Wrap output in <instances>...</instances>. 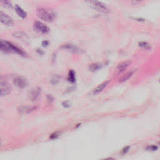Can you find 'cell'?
Returning <instances> with one entry per match:
<instances>
[{
	"instance_id": "obj_1",
	"label": "cell",
	"mask_w": 160,
	"mask_h": 160,
	"mask_svg": "<svg viewBox=\"0 0 160 160\" xmlns=\"http://www.w3.org/2000/svg\"><path fill=\"white\" fill-rule=\"evenodd\" d=\"M0 48H1V50L3 52L16 53L21 56H24L25 54L24 52L21 49H20L16 45L7 41H4V40L1 41Z\"/></svg>"
},
{
	"instance_id": "obj_2",
	"label": "cell",
	"mask_w": 160,
	"mask_h": 160,
	"mask_svg": "<svg viewBox=\"0 0 160 160\" xmlns=\"http://www.w3.org/2000/svg\"><path fill=\"white\" fill-rule=\"evenodd\" d=\"M36 15L39 18L46 22H52L55 18V14L52 11L42 8L37 9Z\"/></svg>"
},
{
	"instance_id": "obj_3",
	"label": "cell",
	"mask_w": 160,
	"mask_h": 160,
	"mask_svg": "<svg viewBox=\"0 0 160 160\" xmlns=\"http://www.w3.org/2000/svg\"><path fill=\"white\" fill-rule=\"evenodd\" d=\"M86 3L92 9L102 13H108L109 12L108 7L101 1L98 0H87Z\"/></svg>"
},
{
	"instance_id": "obj_4",
	"label": "cell",
	"mask_w": 160,
	"mask_h": 160,
	"mask_svg": "<svg viewBox=\"0 0 160 160\" xmlns=\"http://www.w3.org/2000/svg\"><path fill=\"white\" fill-rule=\"evenodd\" d=\"M34 28L37 32L42 34H46L49 32V27L40 21H36L34 23Z\"/></svg>"
},
{
	"instance_id": "obj_5",
	"label": "cell",
	"mask_w": 160,
	"mask_h": 160,
	"mask_svg": "<svg viewBox=\"0 0 160 160\" xmlns=\"http://www.w3.org/2000/svg\"><path fill=\"white\" fill-rule=\"evenodd\" d=\"M13 83L18 88L22 89L27 86L28 81L24 77L17 76L13 78Z\"/></svg>"
},
{
	"instance_id": "obj_6",
	"label": "cell",
	"mask_w": 160,
	"mask_h": 160,
	"mask_svg": "<svg viewBox=\"0 0 160 160\" xmlns=\"http://www.w3.org/2000/svg\"><path fill=\"white\" fill-rule=\"evenodd\" d=\"M11 92V87L9 84L4 80H1V96H8Z\"/></svg>"
},
{
	"instance_id": "obj_7",
	"label": "cell",
	"mask_w": 160,
	"mask_h": 160,
	"mask_svg": "<svg viewBox=\"0 0 160 160\" xmlns=\"http://www.w3.org/2000/svg\"><path fill=\"white\" fill-rule=\"evenodd\" d=\"M0 18H1V22L7 26H11L14 24V21L12 19L9 17L7 14L1 11L0 13Z\"/></svg>"
},
{
	"instance_id": "obj_8",
	"label": "cell",
	"mask_w": 160,
	"mask_h": 160,
	"mask_svg": "<svg viewBox=\"0 0 160 160\" xmlns=\"http://www.w3.org/2000/svg\"><path fill=\"white\" fill-rule=\"evenodd\" d=\"M41 88L39 87H36L32 89V90L29 92V98L31 101H34L38 99L41 94Z\"/></svg>"
},
{
	"instance_id": "obj_9",
	"label": "cell",
	"mask_w": 160,
	"mask_h": 160,
	"mask_svg": "<svg viewBox=\"0 0 160 160\" xmlns=\"http://www.w3.org/2000/svg\"><path fill=\"white\" fill-rule=\"evenodd\" d=\"M108 84V81H106V82H104L102 84H99L98 86H97L95 89H94L92 90V94H98L99 92H101L107 86Z\"/></svg>"
},
{
	"instance_id": "obj_10",
	"label": "cell",
	"mask_w": 160,
	"mask_h": 160,
	"mask_svg": "<svg viewBox=\"0 0 160 160\" xmlns=\"http://www.w3.org/2000/svg\"><path fill=\"white\" fill-rule=\"evenodd\" d=\"M129 64H130V62L128 61H126L121 62L120 64H118L117 67V71H118V72H123L129 66Z\"/></svg>"
},
{
	"instance_id": "obj_11",
	"label": "cell",
	"mask_w": 160,
	"mask_h": 160,
	"mask_svg": "<svg viewBox=\"0 0 160 160\" xmlns=\"http://www.w3.org/2000/svg\"><path fill=\"white\" fill-rule=\"evenodd\" d=\"M15 11L16 12V13L18 14V15L21 17V18L24 19L26 17V12L19 6L16 5L15 6Z\"/></svg>"
},
{
	"instance_id": "obj_12",
	"label": "cell",
	"mask_w": 160,
	"mask_h": 160,
	"mask_svg": "<svg viewBox=\"0 0 160 160\" xmlns=\"http://www.w3.org/2000/svg\"><path fill=\"white\" fill-rule=\"evenodd\" d=\"M134 73V71H129V72H126L125 74H124L120 79H119V82H124L126 81H127L129 78H130L132 74Z\"/></svg>"
},
{
	"instance_id": "obj_13",
	"label": "cell",
	"mask_w": 160,
	"mask_h": 160,
	"mask_svg": "<svg viewBox=\"0 0 160 160\" xmlns=\"http://www.w3.org/2000/svg\"><path fill=\"white\" fill-rule=\"evenodd\" d=\"M1 2L2 5L7 8H12V4L11 3L9 0H1Z\"/></svg>"
},
{
	"instance_id": "obj_14",
	"label": "cell",
	"mask_w": 160,
	"mask_h": 160,
	"mask_svg": "<svg viewBox=\"0 0 160 160\" xmlns=\"http://www.w3.org/2000/svg\"><path fill=\"white\" fill-rule=\"evenodd\" d=\"M69 80L71 82H74L75 80V75H74V72L72 70H71L69 72Z\"/></svg>"
},
{
	"instance_id": "obj_15",
	"label": "cell",
	"mask_w": 160,
	"mask_h": 160,
	"mask_svg": "<svg viewBox=\"0 0 160 160\" xmlns=\"http://www.w3.org/2000/svg\"><path fill=\"white\" fill-rule=\"evenodd\" d=\"M139 46L145 49H148L150 48V45L146 42H139Z\"/></svg>"
},
{
	"instance_id": "obj_16",
	"label": "cell",
	"mask_w": 160,
	"mask_h": 160,
	"mask_svg": "<svg viewBox=\"0 0 160 160\" xmlns=\"http://www.w3.org/2000/svg\"><path fill=\"white\" fill-rule=\"evenodd\" d=\"M100 68L99 65L97 63H94V64H92L90 65L89 66V68L91 71H96V70H98L99 68Z\"/></svg>"
},
{
	"instance_id": "obj_17",
	"label": "cell",
	"mask_w": 160,
	"mask_h": 160,
	"mask_svg": "<svg viewBox=\"0 0 160 160\" xmlns=\"http://www.w3.org/2000/svg\"><path fill=\"white\" fill-rule=\"evenodd\" d=\"M144 1L145 0H132V4L134 5H138Z\"/></svg>"
},
{
	"instance_id": "obj_18",
	"label": "cell",
	"mask_w": 160,
	"mask_h": 160,
	"mask_svg": "<svg viewBox=\"0 0 160 160\" xmlns=\"http://www.w3.org/2000/svg\"><path fill=\"white\" fill-rule=\"evenodd\" d=\"M148 150H151V151H155L157 149V147L155 146H149L148 147H147L146 148Z\"/></svg>"
}]
</instances>
